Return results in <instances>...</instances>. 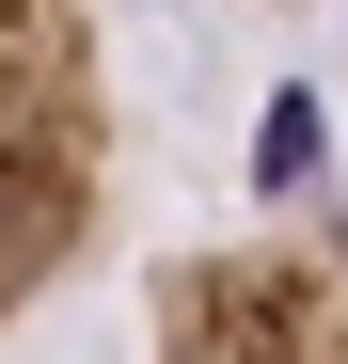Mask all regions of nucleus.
<instances>
[{"mask_svg":"<svg viewBox=\"0 0 348 364\" xmlns=\"http://www.w3.org/2000/svg\"><path fill=\"white\" fill-rule=\"evenodd\" d=\"M111 174H127L111 16L95 0H0V348L111 237Z\"/></svg>","mask_w":348,"mask_h":364,"instance_id":"nucleus-1","label":"nucleus"},{"mask_svg":"<svg viewBox=\"0 0 348 364\" xmlns=\"http://www.w3.org/2000/svg\"><path fill=\"white\" fill-rule=\"evenodd\" d=\"M143 364H348V206H285L143 285Z\"/></svg>","mask_w":348,"mask_h":364,"instance_id":"nucleus-2","label":"nucleus"}]
</instances>
